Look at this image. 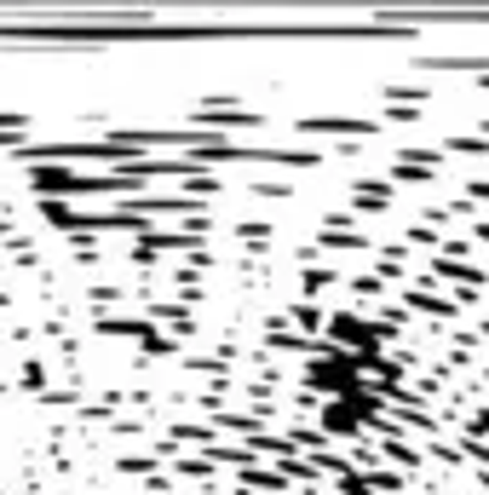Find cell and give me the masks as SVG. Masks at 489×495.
I'll list each match as a JSON object with an SVG mask.
<instances>
[{"label": "cell", "mask_w": 489, "mask_h": 495, "mask_svg": "<svg viewBox=\"0 0 489 495\" xmlns=\"http://www.w3.org/2000/svg\"><path fill=\"white\" fill-rule=\"evenodd\" d=\"M293 132H305V139H317V132H328V139H374L381 122L374 116H293Z\"/></svg>", "instance_id": "obj_1"}, {"label": "cell", "mask_w": 489, "mask_h": 495, "mask_svg": "<svg viewBox=\"0 0 489 495\" xmlns=\"http://www.w3.org/2000/svg\"><path fill=\"white\" fill-rule=\"evenodd\" d=\"M288 323H300V329H305V340H317V334H323V306H311V299H293V306H288Z\"/></svg>", "instance_id": "obj_2"}, {"label": "cell", "mask_w": 489, "mask_h": 495, "mask_svg": "<svg viewBox=\"0 0 489 495\" xmlns=\"http://www.w3.org/2000/svg\"><path fill=\"white\" fill-rule=\"evenodd\" d=\"M248 196L253 202H293V185H288V179H253Z\"/></svg>", "instance_id": "obj_3"}, {"label": "cell", "mask_w": 489, "mask_h": 495, "mask_svg": "<svg viewBox=\"0 0 489 495\" xmlns=\"http://www.w3.org/2000/svg\"><path fill=\"white\" fill-rule=\"evenodd\" d=\"M444 150L449 156H467V162H489V139H455V132H449Z\"/></svg>", "instance_id": "obj_4"}, {"label": "cell", "mask_w": 489, "mask_h": 495, "mask_svg": "<svg viewBox=\"0 0 489 495\" xmlns=\"http://www.w3.org/2000/svg\"><path fill=\"white\" fill-rule=\"evenodd\" d=\"M340 271H328V265H317V271H300V294H323V288H334Z\"/></svg>", "instance_id": "obj_5"}, {"label": "cell", "mask_w": 489, "mask_h": 495, "mask_svg": "<svg viewBox=\"0 0 489 495\" xmlns=\"http://www.w3.org/2000/svg\"><path fill=\"white\" fill-rule=\"evenodd\" d=\"M351 294H386V283H381V276H374V271H357V276H351Z\"/></svg>", "instance_id": "obj_6"}, {"label": "cell", "mask_w": 489, "mask_h": 495, "mask_svg": "<svg viewBox=\"0 0 489 495\" xmlns=\"http://www.w3.org/2000/svg\"><path fill=\"white\" fill-rule=\"evenodd\" d=\"M236 236H242V243H265V236H271V220H242Z\"/></svg>", "instance_id": "obj_7"}, {"label": "cell", "mask_w": 489, "mask_h": 495, "mask_svg": "<svg viewBox=\"0 0 489 495\" xmlns=\"http://www.w3.org/2000/svg\"><path fill=\"white\" fill-rule=\"evenodd\" d=\"M403 243H414V248H437V236L426 231V225H409V231H403Z\"/></svg>", "instance_id": "obj_8"}, {"label": "cell", "mask_w": 489, "mask_h": 495, "mask_svg": "<svg viewBox=\"0 0 489 495\" xmlns=\"http://www.w3.org/2000/svg\"><path fill=\"white\" fill-rule=\"evenodd\" d=\"M461 196H467L472 208H478V202H489V179H467V190H461Z\"/></svg>", "instance_id": "obj_9"}, {"label": "cell", "mask_w": 489, "mask_h": 495, "mask_svg": "<svg viewBox=\"0 0 489 495\" xmlns=\"http://www.w3.org/2000/svg\"><path fill=\"white\" fill-rule=\"evenodd\" d=\"M478 87H489V69H484V76H478Z\"/></svg>", "instance_id": "obj_10"}, {"label": "cell", "mask_w": 489, "mask_h": 495, "mask_svg": "<svg viewBox=\"0 0 489 495\" xmlns=\"http://www.w3.org/2000/svg\"><path fill=\"white\" fill-rule=\"evenodd\" d=\"M478 127H484V139H489V116H484V122H478Z\"/></svg>", "instance_id": "obj_11"}]
</instances>
